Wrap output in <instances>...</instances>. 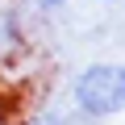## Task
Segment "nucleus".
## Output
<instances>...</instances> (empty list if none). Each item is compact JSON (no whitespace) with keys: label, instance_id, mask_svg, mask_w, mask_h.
<instances>
[{"label":"nucleus","instance_id":"39448f33","mask_svg":"<svg viewBox=\"0 0 125 125\" xmlns=\"http://www.w3.org/2000/svg\"><path fill=\"white\" fill-rule=\"evenodd\" d=\"M96 4H117V0H96Z\"/></svg>","mask_w":125,"mask_h":125},{"label":"nucleus","instance_id":"7ed1b4c3","mask_svg":"<svg viewBox=\"0 0 125 125\" xmlns=\"http://www.w3.org/2000/svg\"><path fill=\"white\" fill-rule=\"evenodd\" d=\"M29 125H67V117H58V113H38Z\"/></svg>","mask_w":125,"mask_h":125},{"label":"nucleus","instance_id":"20e7f679","mask_svg":"<svg viewBox=\"0 0 125 125\" xmlns=\"http://www.w3.org/2000/svg\"><path fill=\"white\" fill-rule=\"evenodd\" d=\"M33 4H38L42 13H58V9H67L71 0H33Z\"/></svg>","mask_w":125,"mask_h":125},{"label":"nucleus","instance_id":"f03ea898","mask_svg":"<svg viewBox=\"0 0 125 125\" xmlns=\"http://www.w3.org/2000/svg\"><path fill=\"white\" fill-rule=\"evenodd\" d=\"M33 42L25 33V21H21V9L13 0H0V71H13L29 58Z\"/></svg>","mask_w":125,"mask_h":125},{"label":"nucleus","instance_id":"f257e3e1","mask_svg":"<svg viewBox=\"0 0 125 125\" xmlns=\"http://www.w3.org/2000/svg\"><path fill=\"white\" fill-rule=\"evenodd\" d=\"M71 100L88 121L125 113V62H88L71 83Z\"/></svg>","mask_w":125,"mask_h":125}]
</instances>
